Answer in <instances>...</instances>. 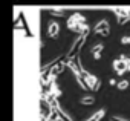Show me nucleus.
Here are the masks:
<instances>
[{"label": "nucleus", "instance_id": "4468645a", "mask_svg": "<svg viewBox=\"0 0 130 121\" xmlns=\"http://www.w3.org/2000/svg\"><path fill=\"white\" fill-rule=\"evenodd\" d=\"M116 86H118V89H119V90H124V89H127V87H128V81H127V80H122V81H119Z\"/></svg>", "mask_w": 130, "mask_h": 121}, {"label": "nucleus", "instance_id": "20e7f679", "mask_svg": "<svg viewBox=\"0 0 130 121\" xmlns=\"http://www.w3.org/2000/svg\"><path fill=\"white\" fill-rule=\"evenodd\" d=\"M95 32L100 34V35H103V37H107V34H109V22L107 20H101L100 23H96Z\"/></svg>", "mask_w": 130, "mask_h": 121}, {"label": "nucleus", "instance_id": "6e6552de", "mask_svg": "<svg viewBox=\"0 0 130 121\" xmlns=\"http://www.w3.org/2000/svg\"><path fill=\"white\" fill-rule=\"evenodd\" d=\"M80 103L84 104V106H92V104L95 103V97H92V95H84V97H81Z\"/></svg>", "mask_w": 130, "mask_h": 121}, {"label": "nucleus", "instance_id": "aec40b11", "mask_svg": "<svg viewBox=\"0 0 130 121\" xmlns=\"http://www.w3.org/2000/svg\"><path fill=\"white\" fill-rule=\"evenodd\" d=\"M109 84H110V86H115V84H118V83H116L113 78H110V80H109Z\"/></svg>", "mask_w": 130, "mask_h": 121}, {"label": "nucleus", "instance_id": "f3484780", "mask_svg": "<svg viewBox=\"0 0 130 121\" xmlns=\"http://www.w3.org/2000/svg\"><path fill=\"white\" fill-rule=\"evenodd\" d=\"M119 60H122V62L125 63L127 71H130V58H128V57H125V55H121V57H119Z\"/></svg>", "mask_w": 130, "mask_h": 121}, {"label": "nucleus", "instance_id": "f8f14e48", "mask_svg": "<svg viewBox=\"0 0 130 121\" xmlns=\"http://www.w3.org/2000/svg\"><path fill=\"white\" fill-rule=\"evenodd\" d=\"M47 92H51V94H54V95H55L57 98H58V97H60V95L63 94V92H61V90L58 89V86H57V83H52V84L49 86V90H47Z\"/></svg>", "mask_w": 130, "mask_h": 121}, {"label": "nucleus", "instance_id": "39448f33", "mask_svg": "<svg viewBox=\"0 0 130 121\" xmlns=\"http://www.w3.org/2000/svg\"><path fill=\"white\" fill-rule=\"evenodd\" d=\"M113 69H115V72L118 74V75H122L124 72H127V66H125V63L122 62V60H115L113 62Z\"/></svg>", "mask_w": 130, "mask_h": 121}, {"label": "nucleus", "instance_id": "0eeeda50", "mask_svg": "<svg viewBox=\"0 0 130 121\" xmlns=\"http://www.w3.org/2000/svg\"><path fill=\"white\" fill-rule=\"evenodd\" d=\"M75 80H77V83L80 84V87H81L83 90H89V89H90L89 84H87V81H86V78H84V75L78 74V75H75Z\"/></svg>", "mask_w": 130, "mask_h": 121}, {"label": "nucleus", "instance_id": "f03ea898", "mask_svg": "<svg viewBox=\"0 0 130 121\" xmlns=\"http://www.w3.org/2000/svg\"><path fill=\"white\" fill-rule=\"evenodd\" d=\"M84 78H86V81H87V84H89V87H90L92 90H98V89L101 87V81H100L95 75L86 72V74H84Z\"/></svg>", "mask_w": 130, "mask_h": 121}, {"label": "nucleus", "instance_id": "412c9836", "mask_svg": "<svg viewBox=\"0 0 130 121\" xmlns=\"http://www.w3.org/2000/svg\"><path fill=\"white\" fill-rule=\"evenodd\" d=\"M112 121H125V119H121V118H118V116H112Z\"/></svg>", "mask_w": 130, "mask_h": 121}, {"label": "nucleus", "instance_id": "6ab92c4d", "mask_svg": "<svg viewBox=\"0 0 130 121\" xmlns=\"http://www.w3.org/2000/svg\"><path fill=\"white\" fill-rule=\"evenodd\" d=\"M93 57H95V60H101V52H96V54H93Z\"/></svg>", "mask_w": 130, "mask_h": 121}, {"label": "nucleus", "instance_id": "1a4fd4ad", "mask_svg": "<svg viewBox=\"0 0 130 121\" xmlns=\"http://www.w3.org/2000/svg\"><path fill=\"white\" fill-rule=\"evenodd\" d=\"M104 115H106V110H104V109H100V110H98L96 113H93V115H92L87 121H101Z\"/></svg>", "mask_w": 130, "mask_h": 121}, {"label": "nucleus", "instance_id": "ddd939ff", "mask_svg": "<svg viewBox=\"0 0 130 121\" xmlns=\"http://www.w3.org/2000/svg\"><path fill=\"white\" fill-rule=\"evenodd\" d=\"M49 12H51L52 16H55V17H64V11H63V9H55V8H52V9H49Z\"/></svg>", "mask_w": 130, "mask_h": 121}, {"label": "nucleus", "instance_id": "2eb2a0df", "mask_svg": "<svg viewBox=\"0 0 130 121\" xmlns=\"http://www.w3.org/2000/svg\"><path fill=\"white\" fill-rule=\"evenodd\" d=\"M104 49V44H101V43H98V44H95L93 48H92V52L93 54H96V52H101Z\"/></svg>", "mask_w": 130, "mask_h": 121}, {"label": "nucleus", "instance_id": "a211bd4d", "mask_svg": "<svg viewBox=\"0 0 130 121\" xmlns=\"http://www.w3.org/2000/svg\"><path fill=\"white\" fill-rule=\"evenodd\" d=\"M121 43H122V44H130V37H128V35L122 37V38H121Z\"/></svg>", "mask_w": 130, "mask_h": 121}, {"label": "nucleus", "instance_id": "7ed1b4c3", "mask_svg": "<svg viewBox=\"0 0 130 121\" xmlns=\"http://www.w3.org/2000/svg\"><path fill=\"white\" fill-rule=\"evenodd\" d=\"M84 26H86V25H80V23L75 20V17H74V16L68 19V28H69L71 31H75V32H78L80 35H81V31H83V28H84Z\"/></svg>", "mask_w": 130, "mask_h": 121}, {"label": "nucleus", "instance_id": "423d86ee", "mask_svg": "<svg viewBox=\"0 0 130 121\" xmlns=\"http://www.w3.org/2000/svg\"><path fill=\"white\" fill-rule=\"evenodd\" d=\"M58 32H60V25H58L57 22H49V26H47V34H49V37L55 38V37L58 35Z\"/></svg>", "mask_w": 130, "mask_h": 121}, {"label": "nucleus", "instance_id": "f257e3e1", "mask_svg": "<svg viewBox=\"0 0 130 121\" xmlns=\"http://www.w3.org/2000/svg\"><path fill=\"white\" fill-rule=\"evenodd\" d=\"M86 38L87 37H84V35H78L75 40H74V43H72V48L69 49V52H68V55H66V58H69V60H72V57H78V54H80V49L83 48V44H84V41H86Z\"/></svg>", "mask_w": 130, "mask_h": 121}, {"label": "nucleus", "instance_id": "dca6fc26", "mask_svg": "<svg viewBox=\"0 0 130 121\" xmlns=\"http://www.w3.org/2000/svg\"><path fill=\"white\" fill-rule=\"evenodd\" d=\"M128 20H130V16H122V17H118V23H119V25H125Z\"/></svg>", "mask_w": 130, "mask_h": 121}, {"label": "nucleus", "instance_id": "9b49d317", "mask_svg": "<svg viewBox=\"0 0 130 121\" xmlns=\"http://www.w3.org/2000/svg\"><path fill=\"white\" fill-rule=\"evenodd\" d=\"M57 113H58V118H60V121H72V118L66 113V112H64L61 107H58L57 109Z\"/></svg>", "mask_w": 130, "mask_h": 121}, {"label": "nucleus", "instance_id": "9d476101", "mask_svg": "<svg viewBox=\"0 0 130 121\" xmlns=\"http://www.w3.org/2000/svg\"><path fill=\"white\" fill-rule=\"evenodd\" d=\"M113 12L116 14V17L130 16V9H128V8H113Z\"/></svg>", "mask_w": 130, "mask_h": 121}]
</instances>
